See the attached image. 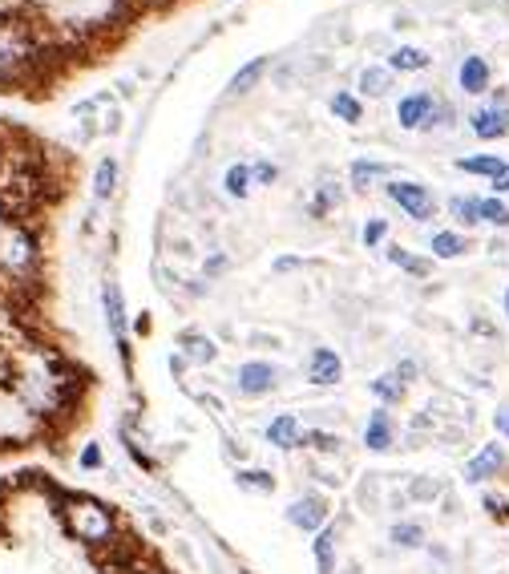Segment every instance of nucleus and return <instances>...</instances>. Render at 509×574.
<instances>
[{"instance_id":"1","label":"nucleus","mask_w":509,"mask_h":574,"mask_svg":"<svg viewBox=\"0 0 509 574\" xmlns=\"http://www.w3.org/2000/svg\"><path fill=\"white\" fill-rule=\"evenodd\" d=\"M41 235L33 223H5L0 227V287H9L17 296H29L41 283Z\"/></svg>"},{"instance_id":"2","label":"nucleus","mask_w":509,"mask_h":574,"mask_svg":"<svg viewBox=\"0 0 509 574\" xmlns=\"http://www.w3.org/2000/svg\"><path fill=\"white\" fill-rule=\"evenodd\" d=\"M61 526H65V534L73 542L93 546V550L114 546L118 534H122L118 514L101 498H93V494H65L61 498Z\"/></svg>"},{"instance_id":"3","label":"nucleus","mask_w":509,"mask_h":574,"mask_svg":"<svg viewBox=\"0 0 509 574\" xmlns=\"http://www.w3.org/2000/svg\"><path fill=\"white\" fill-rule=\"evenodd\" d=\"M453 118H457V110L449 102H441L437 93H429V89L409 93V98H400V106H396V122L404 130H421V134L437 130V126H453Z\"/></svg>"},{"instance_id":"4","label":"nucleus","mask_w":509,"mask_h":574,"mask_svg":"<svg viewBox=\"0 0 509 574\" xmlns=\"http://www.w3.org/2000/svg\"><path fill=\"white\" fill-rule=\"evenodd\" d=\"M384 195L409 215L413 223H429L437 215V199H433V190L425 182H413V178H392L384 186Z\"/></svg>"},{"instance_id":"5","label":"nucleus","mask_w":509,"mask_h":574,"mask_svg":"<svg viewBox=\"0 0 509 574\" xmlns=\"http://www.w3.org/2000/svg\"><path fill=\"white\" fill-rule=\"evenodd\" d=\"M509 473V449L493 437V441H481L477 445V453L465 461V469H461V477H465V486H489V482H497V477H505Z\"/></svg>"},{"instance_id":"6","label":"nucleus","mask_w":509,"mask_h":574,"mask_svg":"<svg viewBox=\"0 0 509 574\" xmlns=\"http://www.w3.org/2000/svg\"><path fill=\"white\" fill-rule=\"evenodd\" d=\"M279 385H283V368L271 364V360H247V364L235 372V393H239V397H251V401L271 397Z\"/></svg>"},{"instance_id":"7","label":"nucleus","mask_w":509,"mask_h":574,"mask_svg":"<svg viewBox=\"0 0 509 574\" xmlns=\"http://www.w3.org/2000/svg\"><path fill=\"white\" fill-rule=\"evenodd\" d=\"M287 522H291L299 534H320V530L332 522V502L312 490V494H303V498H295V502L287 506Z\"/></svg>"},{"instance_id":"8","label":"nucleus","mask_w":509,"mask_h":574,"mask_svg":"<svg viewBox=\"0 0 509 574\" xmlns=\"http://www.w3.org/2000/svg\"><path fill=\"white\" fill-rule=\"evenodd\" d=\"M178 356L194 368H211L219 360V344L207 336V332H198V328H182L178 332Z\"/></svg>"},{"instance_id":"9","label":"nucleus","mask_w":509,"mask_h":574,"mask_svg":"<svg viewBox=\"0 0 509 574\" xmlns=\"http://www.w3.org/2000/svg\"><path fill=\"white\" fill-rule=\"evenodd\" d=\"M364 449H368V453H388V449H396V417H392L384 405H376V409L368 413V421H364Z\"/></svg>"},{"instance_id":"10","label":"nucleus","mask_w":509,"mask_h":574,"mask_svg":"<svg viewBox=\"0 0 509 574\" xmlns=\"http://www.w3.org/2000/svg\"><path fill=\"white\" fill-rule=\"evenodd\" d=\"M303 429H308V425H303V413H275V417L267 421L263 437H267V445H275V449L291 453V449H299Z\"/></svg>"},{"instance_id":"11","label":"nucleus","mask_w":509,"mask_h":574,"mask_svg":"<svg viewBox=\"0 0 509 574\" xmlns=\"http://www.w3.org/2000/svg\"><path fill=\"white\" fill-rule=\"evenodd\" d=\"M308 380L320 389H332L344 380V360L336 348H312V360H308Z\"/></svg>"},{"instance_id":"12","label":"nucleus","mask_w":509,"mask_h":574,"mask_svg":"<svg viewBox=\"0 0 509 574\" xmlns=\"http://www.w3.org/2000/svg\"><path fill=\"white\" fill-rule=\"evenodd\" d=\"M469 130L481 138V142H497L509 134V106H481L469 114Z\"/></svg>"},{"instance_id":"13","label":"nucleus","mask_w":509,"mask_h":574,"mask_svg":"<svg viewBox=\"0 0 509 574\" xmlns=\"http://www.w3.org/2000/svg\"><path fill=\"white\" fill-rule=\"evenodd\" d=\"M101 308H106L110 332H114V340H118V348H122V356H126V308H122V292H118L114 279L101 283Z\"/></svg>"},{"instance_id":"14","label":"nucleus","mask_w":509,"mask_h":574,"mask_svg":"<svg viewBox=\"0 0 509 574\" xmlns=\"http://www.w3.org/2000/svg\"><path fill=\"white\" fill-rule=\"evenodd\" d=\"M388 542H392L396 550H425V546H429V530H425V522H417V518H396V522L388 526Z\"/></svg>"},{"instance_id":"15","label":"nucleus","mask_w":509,"mask_h":574,"mask_svg":"<svg viewBox=\"0 0 509 574\" xmlns=\"http://www.w3.org/2000/svg\"><path fill=\"white\" fill-rule=\"evenodd\" d=\"M336 546H340V526L328 522L320 534H312V558L320 574H336Z\"/></svg>"},{"instance_id":"16","label":"nucleus","mask_w":509,"mask_h":574,"mask_svg":"<svg viewBox=\"0 0 509 574\" xmlns=\"http://www.w3.org/2000/svg\"><path fill=\"white\" fill-rule=\"evenodd\" d=\"M368 389H372V397H376L384 409H396L404 397H409V385H404V380L396 376V368H392V372L372 376V380H368Z\"/></svg>"},{"instance_id":"17","label":"nucleus","mask_w":509,"mask_h":574,"mask_svg":"<svg viewBox=\"0 0 509 574\" xmlns=\"http://www.w3.org/2000/svg\"><path fill=\"white\" fill-rule=\"evenodd\" d=\"M457 81H461V89L469 93V98H481V93H489V61L485 57H465Z\"/></svg>"},{"instance_id":"18","label":"nucleus","mask_w":509,"mask_h":574,"mask_svg":"<svg viewBox=\"0 0 509 574\" xmlns=\"http://www.w3.org/2000/svg\"><path fill=\"white\" fill-rule=\"evenodd\" d=\"M235 486H239V490H247V494H263V498H271V494L279 490L275 473H271V469H263V465H243V469L235 473Z\"/></svg>"},{"instance_id":"19","label":"nucleus","mask_w":509,"mask_h":574,"mask_svg":"<svg viewBox=\"0 0 509 574\" xmlns=\"http://www.w3.org/2000/svg\"><path fill=\"white\" fill-rule=\"evenodd\" d=\"M299 449H312V453H320V457H340V453H344V437H340V433H332V429L312 425V429H303Z\"/></svg>"},{"instance_id":"20","label":"nucleus","mask_w":509,"mask_h":574,"mask_svg":"<svg viewBox=\"0 0 509 574\" xmlns=\"http://www.w3.org/2000/svg\"><path fill=\"white\" fill-rule=\"evenodd\" d=\"M114 190H118V158L106 154V158L97 162V170H93V199L97 203H110Z\"/></svg>"},{"instance_id":"21","label":"nucleus","mask_w":509,"mask_h":574,"mask_svg":"<svg viewBox=\"0 0 509 574\" xmlns=\"http://www.w3.org/2000/svg\"><path fill=\"white\" fill-rule=\"evenodd\" d=\"M505 166L509 162L497 158V154H465V158H457V170L461 174H477V178H497Z\"/></svg>"},{"instance_id":"22","label":"nucleus","mask_w":509,"mask_h":574,"mask_svg":"<svg viewBox=\"0 0 509 574\" xmlns=\"http://www.w3.org/2000/svg\"><path fill=\"white\" fill-rule=\"evenodd\" d=\"M429 247H433V259H461L469 251V235L465 231H437Z\"/></svg>"},{"instance_id":"23","label":"nucleus","mask_w":509,"mask_h":574,"mask_svg":"<svg viewBox=\"0 0 509 574\" xmlns=\"http://www.w3.org/2000/svg\"><path fill=\"white\" fill-rule=\"evenodd\" d=\"M360 93H364V98H388V93H392V69L368 65L360 73Z\"/></svg>"},{"instance_id":"24","label":"nucleus","mask_w":509,"mask_h":574,"mask_svg":"<svg viewBox=\"0 0 509 574\" xmlns=\"http://www.w3.org/2000/svg\"><path fill=\"white\" fill-rule=\"evenodd\" d=\"M263 69H267V57H255V61H247L235 77H231V85H227V93L231 98H243V93H251L255 85H259V77H263Z\"/></svg>"},{"instance_id":"25","label":"nucleus","mask_w":509,"mask_h":574,"mask_svg":"<svg viewBox=\"0 0 509 574\" xmlns=\"http://www.w3.org/2000/svg\"><path fill=\"white\" fill-rule=\"evenodd\" d=\"M445 486L437 482V477H409V486H404V498L417 502V506H429V502H441Z\"/></svg>"},{"instance_id":"26","label":"nucleus","mask_w":509,"mask_h":574,"mask_svg":"<svg viewBox=\"0 0 509 574\" xmlns=\"http://www.w3.org/2000/svg\"><path fill=\"white\" fill-rule=\"evenodd\" d=\"M449 215L461 227H481V199L477 195H453L449 199Z\"/></svg>"},{"instance_id":"27","label":"nucleus","mask_w":509,"mask_h":574,"mask_svg":"<svg viewBox=\"0 0 509 574\" xmlns=\"http://www.w3.org/2000/svg\"><path fill=\"white\" fill-rule=\"evenodd\" d=\"M388 69L392 73H413V69H429V53L425 49H413V45H404L388 57Z\"/></svg>"},{"instance_id":"28","label":"nucleus","mask_w":509,"mask_h":574,"mask_svg":"<svg viewBox=\"0 0 509 574\" xmlns=\"http://www.w3.org/2000/svg\"><path fill=\"white\" fill-rule=\"evenodd\" d=\"M332 114H336L340 122H348V126H360V122H364V106H360V98H352L348 89L332 93Z\"/></svg>"},{"instance_id":"29","label":"nucleus","mask_w":509,"mask_h":574,"mask_svg":"<svg viewBox=\"0 0 509 574\" xmlns=\"http://www.w3.org/2000/svg\"><path fill=\"white\" fill-rule=\"evenodd\" d=\"M388 174H392L388 162H376V158H356L352 162V186L356 190H368L372 178H388Z\"/></svg>"},{"instance_id":"30","label":"nucleus","mask_w":509,"mask_h":574,"mask_svg":"<svg viewBox=\"0 0 509 574\" xmlns=\"http://www.w3.org/2000/svg\"><path fill=\"white\" fill-rule=\"evenodd\" d=\"M340 199H344V186L340 182H324L316 190V199H312V219H324L332 207H340Z\"/></svg>"},{"instance_id":"31","label":"nucleus","mask_w":509,"mask_h":574,"mask_svg":"<svg viewBox=\"0 0 509 574\" xmlns=\"http://www.w3.org/2000/svg\"><path fill=\"white\" fill-rule=\"evenodd\" d=\"M223 190L231 199H247V190H251V166L247 162H235L231 170H227V178H223Z\"/></svg>"},{"instance_id":"32","label":"nucleus","mask_w":509,"mask_h":574,"mask_svg":"<svg viewBox=\"0 0 509 574\" xmlns=\"http://www.w3.org/2000/svg\"><path fill=\"white\" fill-rule=\"evenodd\" d=\"M481 510H485V518H489V522H497V526H505V522H509V498H505V494L485 490V494H481Z\"/></svg>"},{"instance_id":"33","label":"nucleus","mask_w":509,"mask_h":574,"mask_svg":"<svg viewBox=\"0 0 509 574\" xmlns=\"http://www.w3.org/2000/svg\"><path fill=\"white\" fill-rule=\"evenodd\" d=\"M481 223H489V227H497V231H505L509 227V207L497 199V195H489V199H481Z\"/></svg>"},{"instance_id":"34","label":"nucleus","mask_w":509,"mask_h":574,"mask_svg":"<svg viewBox=\"0 0 509 574\" xmlns=\"http://www.w3.org/2000/svg\"><path fill=\"white\" fill-rule=\"evenodd\" d=\"M77 465H81L85 473H93V469H101V465H106V449H101L97 441H89V445L81 449V457H77Z\"/></svg>"},{"instance_id":"35","label":"nucleus","mask_w":509,"mask_h":574,"mask_svg":"<svg viewBox=\"0 0 509 574\" xmlns=\"http://www.w3.org/2000/svg\"><path fill=\"white\" fill-rule=\"evenodd\" d=\"M360 239H364V247H380L388 239V219H368Z\"/></svg>"},{"instance_id":"36","label":"nucleus","mask_w":509,"mask_h":574,"mask_svg":"<svg viewBox=\"0 0 509 574\" xmlns=\"http://www.w3.org/2000/svg\"><path fill=\"white\" fill-rule=\"evenodd\" d=\"M275 178H279V166H275V162H255V166H251V182L271 186Z\"/></svg>"},{"instance_id":"37","label":"nucleus","mask_w":509,"mask_h":574,"mask_svg":"<svg viewBox=\"0 0 509 574\" xmlns=\"http://www.w3.org/2000/svg\"><path fill=\"white\" fill-rule=\"evenodd\" d=\"M400 271H409V275H417V279H429V275H433V259H425V255H409V263H404Z\"/></svg>"},{"instance_id":"38","label":"nucleus","mask_w":509,"mask_h":574,"mask_svg":"<svg viewBox=\"0 0 509 574\" xmlns=\"http://www.w3.org/2000/svg\"><path fill=\"white\" fill-rule=\"evenodd\" d=\"M396 376L404 380V385H417V380H421V360H413V356L400 360V364H396Z\"/></svg>"},{"instance_id":"39","label":"nucleus","mask_w":509,"mask_h":574,"mask_svg":"<svg viewBox=\"0 0 509 574\" xmlns=\"http://www.w3.org/2000/svg\"><path fill=\"white\" fill-rule=\"evenodd\" d=\"M493 433H497V441H509V405L493 409Z\"/></svg>"},{"instance_id":"40","label":"nucleus","mask_w":509,"mask_h":574,"mask_svg":"<svg viewBox=\"0 0 509 574\" xmlns=\"http://www.w3.org/2000/svg\"><path fill=\"white\" fill-rule=\"evenodd\" d=\"M409 255H413V251H409V247H400V243H388V247H384V259H388V263H396V267L409 263Z\"/></svg>"},{"instance_id":"41","label":"nucleus","mask_w":509,"mask_h":574,"mask_svg":"<svg viewBox=\"0 0 509 574\" xmlns=\"http://www.w3.org/2000/svg\"><path fill=\"white\" fill-rule=\"evenodd\" d=\"M223 271H227V255H223V251H215V255L207 259V267H202V275L215 279V275H223Z\"/></svg>"},{"instance_id":"42","label":"nucleus","mask_w":509,"mask_h":574,"mask_svg":"<svg viewBox=\"0 0 509 574\" xmlns=\"http://www.w3.org/2000/svg\"><path fill=\"white\" fill-rule=\"evenodd\" d=\"M489 186H493V195L501 199V195H509V166L497 174V178H489Z\"/></svg>"},{"instance_id":"43","label":"nucleus","mask_w":509,"mask_h":574,"mask_svg":"<svg viewBox=\"0 0 509 574\" xmlns=\"http://www.w3.org/2000/svg\"><path fill=\"white\" fill-rule=\"evenodd\" d=\"M223 445H227V457H235V461H243V457H247V449H243L239 441H231V437H227Z\"/></svg>"},{"instance_id":"44","label":"nucleus","mask_w":509,"mask_h":574,"mask_svg":"<svg viewBox=\"0 0 509 574\" xmlns=\"http://www.w3.org/2000/svg\"><path fill=\"white\" fill-rule=\"evenodd\" d=\"M5 223H13V215H9V207H5V199H0V227Z\"/></svg>"},{"instance_id":"45","label":"nucleus","mask_w":509,"mask_h":574,"mask_svg":"<svg viewBox=\"0 0 509 574\" xmlns=\"http://www.w3.org/2000/svg\"><path fill=\"white\" fill-rule=\"evenodd\" d=\"M501 308H505V320H509V287H505V296H501Z\"/></svg>"}]
</instances>
